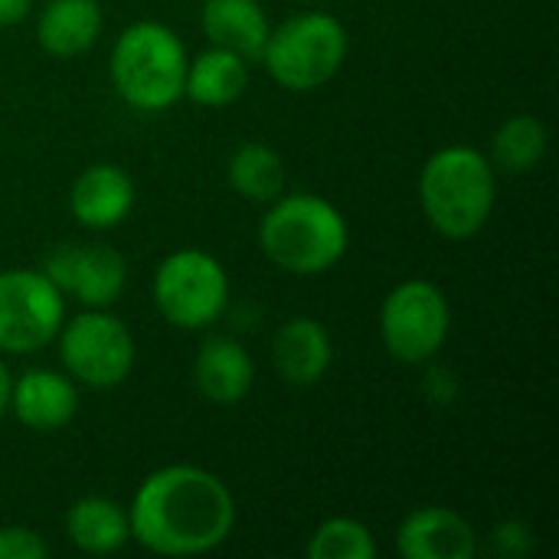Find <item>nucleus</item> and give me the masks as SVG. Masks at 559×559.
I'll return each mask as SVG.
<instances>
[{"mask_svg": "<svg viewBox=\"0 0 559 559\" xmlns=\"http://www.w3.org/2000/svg\"><path fill=\"white\" fill-rule=\"evenodd\" d=\"M131 540L157 557H200L226 544L236 527V498L226 481L197 465L151 472L128 508Z\"/></svg>", "mask_w": 559, "mask_h": 559, "instance_id": "f257e3e1", "label": "nucleus"}, {"mask_svg": "<svg viewBox=\"0 0 559 559\" xmlns=\"http://www.w3.org/2000/svg\"><path fill=\"white\" fill-rule=\"evenodd\" d=\"M498 200L495 164L472 144L436 151L419 174V206L426 223L445 239H472L491 219Z\"/></svg>", "mask_w": 559, "mask_h": 559, "instance_id": "f03ea898", "label": "nucleus"}, {"mask_svg": "<svg viewBox=\"0 0 559 559\" xmlns=\"http://www.w3.org/2000/svg\"><path fill=\"white\" fill-rule=\"evenodd\" d=\"M350 246L347 219L334 203L314 193H282L259 223L262 255L292 275H321L334 269Z\"/></svg>", "mask_w": 559, "mask_h": 559, "instance_id": "7ed1b4c3", "label": "nucleus"}, {"mask_svg": "<svg viewBox=\"0 0 559 559\" xmlns=\"http://www.w3.org/2000/svg\"><path fill=\"white\" fill-rule=\"evenodd\" d=\"M187 62V46L167 23L138 20L115 39L108 72L124 105L157 115L183 98Z\"/></svg>", "mask_w": 559, "mask_h": 559, "instance_id": "20e7f679", "label": "nucleus"}, {"mask_svg": "<svg viewBox=\"0 0 559 559\" xmlns=\"http://www.w3.org/2000/svg\"><path fill=\"white\" fill-rule=\"evenodd\" d=\"M347 29L324 10L295 13L269 33L262 49L265 72L288 92H314L337 75L347 59Z\"/></svg>", "mask_w": 559, "mask_h": 559, "instance_id": "39448f33", "label": "nucleus"}, {"mask_svg": "<svg viewBox=\"0 0 559 559\" xmlns=\"http://www.w3.org/2000/svg\"><path fill=\"white\" fill-rule=\"evenodd\" d=\"M160 318L180 331H200L219 321L229 305V278L216 255L203 249L170 252L151 282Z\"/></svg>", "mask_w": 559, "mask_h": 559, "instance_id": "423d86ee", "label": "nucleus"}, {"mask_svg": "<svg viewBox=\"0 0 559 559\" xmlns=\"http://www.w3.org/2000/svg\"><path fill=\"white\" fill-rule=\"evenodd\" d=\"M452 308L439 285L426 278L400 282L380 308V337L393 360L429 364L449 341Z\"/></svg>", "mask_w": 559, "mask_h": 559, "instance_id": "0eeeda50", "label": "nucleus"}, {"mask_svg": "<svg viewBox=\"0 0 559 559\" xmlns=\"http://www.w3.org/2000/svg\"><path fill=\"white\" fill-rule=\"evenodd\" d=\"M56 341L66 373L92 390H111L134 370V337L105 308H85L72 321H62Z\"/></svg>", "mask_w": 559, "mask_h": 559, "instance_id": "6e6552de", "label": "nucleus"}, {"mask_svg": "<svg viewBox=\"0 0 559 559\" xmlns=\"http://www.w3.org/2000/svg\"><path fill=\"white\" fill-rule=\"evenodd\" d=\"M66 321L62 292L33 269L0 272V354L26 357L56 341Z\"/></svg>", "mask_w": 559, "mask_h": 559, "instance_id": "1a4fd4ad", "label": "nucleus"}, {"mask_svg": "<svg viewBox=\"0 0 559 559\" xmlns=\"http://www.w3.org/2000/svg\"><path fill=\"white\" fill-rule=\"evenodd\" d=\"M43 275L85 308H108L128 285V262L111 246H56L46 255Z\"/></svg>", "mask_w": 559, "mask_h": 559, "instance_id": "9d476101", "label": "nucleus"}, {"mask_svg": "<svg viewBox=\"0 0 559 559\" xmlns=\"http://www.w3.org/2000/svg\"><path fill=\"white\" fill-rule=\"evenodd\" d=\"M10 409L33 432H59L79 409L75 380L59 370H26L10 386Z\"/></svg>", "mask_w": 559, "mask_h": 559, "instance_id": "9b49d317", "label": "nucleus"}, {"mask_svg": "<svg viewBox=\"0 0 559 559\" xmlns=\"http://www.w3.org/2000/svg\"><path fill=\"white\" fill-rule=\"evenodd\" d=\"M396 554L406 559H472L478 554V537L449 508H416L396 531Z\"/></svg>", "mask_w": 559, "mask_h": 559, "instance_id": "f8f14e48", "label": "nucleus"}, {"mask_svg": "<svg viewBox=\"0 0 559 559\" xmlns=\"http://www.w3.org/2000/svg\"><path fill=\"white\" fill-rule=\"evenodd\" d=\"M134 180L115 164L85 167L69 187V210L85 229H115L134 210Z\"/></svg>", "mask_w": 559, "mask_h": 559, "instance_id": "ddd939ff", "label": "nucleus"}, {"mask_svg": "<svg viewBox=\"0 0 559 559\" xmlns=\"http://www.w3.org/2000/svg\"><path fill=\"white\" fill-rule=\"evenodd\" d=\"M331 360H334L331 334L321 321L308 314L288 318L272 337V364L288 386L305 390L321 383L324 373L331 370Z\"/></svg>", "mask_w": 559, "mask_h": 559, "instance_id": "4468645a", "label": "nucleus"}, {"mask_svg": "<svg viewBox=\"0 0 559 559\" xmlns=\"http://www.w3.org/2000/svg\"><path fill=\"white\" fill-rule=\"evenodd\" d=\"M193 383L213 406H236L255 383V364L239 341L213 334L193 357Z\"/></svg>", "mask_w": 559, "mask_h": 559, "instance_id": "2eb2a0df", "label": "nucleus"}, {"mask_svg": "<svg viewBox=\"0 0 559 559\" xmlns=\"http://www.w3.org/2000/svg\"><path fill=\"white\" fill-rule=\"evenodd\" d=\"M200 26L213 46L229 49L246 62L262 59V49L272 33L269 13L259 0H203Z\"/></svg>", "mask_w": 559, "mask_h": 559, "instance_id": "dca6fc26", "label": "nucleus"}, {"mask_svg": "<svg viewBox=\"0 0 559 559\" xmlns=\"http://www.w3.org/2000/svg\"><path fill=\"white\" fill-rule=\"evenodd\" d=\"M102 36L98 0H49L36 20L39 46L56 59H75Z\"/></svg>", "mask_w": 559, "mask_h": 559, "instance_id": "f3484780", "label": "nucleus"}, {"mask_svg": "<svg viewBox=\"0 0 559 559\" xmlns=\"http://www.w3.org/2000/svg\"><path fill=\"white\" fill-rule=\"evenodd\" d=\"M66 537L82 554H115L131 540L128 511L102 495H88L72 501L66 511Z\"/></svg>", "mask_w": 559, "mask_h": 559, "instance_id": "a211bd4d", "label": "nucleus"}, {"mask_svg": "<svg viewBox=\"0 0 559 559\" xmlns=\"http://www.w3.org/2000/svg\"><path fill=\"white\" fill-rule=\"evenodd\" d=\"M249 88V62L229 49L210 46L193 62H187L183 95L203 108H226L239 102Z\"/></svg>", "mask_w": 559, "mask_h": 559, "instance_id": "6ab92c4d", "label": "nucleus"}, {"mask_svg": "<svg viewBox=\"0 0 559 559\" xmlns=\"http://www.w3.org/2000/svg\"><path fill=\"white\" fill-rule=\"evenodd\" d=\"M229 187L252 203H272L285 193V164L278 151L262 141H246L233 151L226 164Z\"/></svg>", "mask_w": 559, "mask_h": 559, "instance_id": "aec40b11", "label": "nucleus"}, {"mask_svg": "<svg viewBox=\"0 0 559 559\" xmlns=\"http://www.w3.org/2000/svg\"><path fill=\"white\" fill-rule=\"evenodd\" d=\"M547 154V128L534 115L508 118L491 138V164L504 174H527Z\"/></svg>", "mask_w": 559, "mask_h": 559, "instance_id": "412c9836", "label": "nucleus"}, {"mask_svg": "<svg viewBox=\"0 0 559 559\" xmlns=\"http://www.w3.org/2000/svg\"><path fill=\"white\" fill-rule=\"evenodd\" d=\"M305 554L308 559H373L377 540L367 524L354 518H331L314 527Z\"/></svg>", "mask_w": 559, "mask_h": 559, "instance_id": "4be33fe9", "label": "nucleus"}, {"mask_svg": "<svg viewBox=\"0 0 559 559\" xmlns=\"http://www.w3.org/2000/svg\"><path fill=\"white\" fill-rule=\"evenodd\" d=\"M49 557V544L43 540L39 531L23 527V524H10L0 527V559H46Z\"/></svg>", "mask_w": 559, "mask_h": 559, "instance_id": "5701e85b", "label": "nucleus"}, {"mask_svg": "<svg viewBox=\"0 0 559 559\" xmlns=\"http://www.w3.org/2000/svg\"><path fill=\"white\" fill-rule=\"evenodd\" d=\"M531 544H534L531 527L521 521H504L491 531V547L498 557H524L531 550Z\"/></svg>", "mask_w": 559, "mask_h": 559, "instance_id": "b1692460", "label": "nucleus"}, {"mask_svg": "<svg viewBox=\"0 0 559 559\" xmlns=\"http://www.w3.org/2000/svg\"><path fill=\"white\" fill-rule=\"evenodd\" d=\"M33 0H0V26H16L29 16Z\"/></svg>", "mask_w": 559, "mask_h": 559, "instance_id": "393cba45", "label": "nucleus"}, {"mask_svg": "<svg viewBox=\"0 0 559 559\" xmlns=\"http://www.w3.org/2000/svg\"><path fill=\"white\" fill-rule=\"evenodd\" d=\"M10 386H13V380H10V370H7V364L0 360V419L10 413Z\"/></svg>", "mask_w": 559, "mask_h": 559, "instance_id": "a878e982", "label": "nucleus"}]
</instances>
